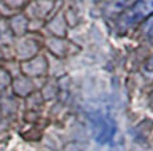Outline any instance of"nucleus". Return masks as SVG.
Instances as JSON below:
<instances>
[{
	"label": "nucleus",
	"instance_id": "f257e3e1",
	"mask_svg": "<svg viewBox=\"0 0 153 151\" xmlns=\"http://www.w3.org/2000/svg\"><path fill=\"white\" fill-rule=\"evenodd\" d=\"M92 130L96 142L101 146L109 143L116 136L117 125L113 117L104 111H97L92 115Z\"/></svg>",
	"mask_w": 153,
	"mask_h": 151
},
{
	"label": "nucleus",
	"instance_id": "f03ea898",
	"mask_svg": "<svg viewBox=\"0 0 153 151\" xmlns=\"http://www.w3.org/2000/svg\"><path fill=\"white\" fill-rule=\"evenodd\" d=\"M153 13V0H146V1H139L133 4L120 19V29L125 31L133 25L139 24L143 19H146Z\"/></svg>",
	"mask_w": 153,
	"mask_h": 151
},
{
	"label": "nucleus",
	"instance_id": "7ed1b4c3",
	"mask_svg": "<svg viewBox=\"0 0 153 151\" xmlns=\"http://www.w3.org/2000/svg\"><path fill=\"white\" fill-rule=\"evenodd\" d=\"M101 151H125L124 142H123L121 138L114 136L109 143H107V144H104V146H102Z\"/></svg>",
	"mask_w": 153,
	"mask_h": 151
},
{
	"label": "nucleus",
	"instance_id": "20e7f679",
	"mask_svg": "<svg viewBox=\"0 0 153 151\" xmlns=\"http://www.w3.org/2000/svg\"><path fill=\"white\" fill-rule=\"evenodd\" d=\"M10 81H11V78H10V76H8V73L5 70H3V69H0V89L7 88Z\"/></svg>",
	"mask_w": 153,
	"mask_h": 151
},
{
	"label": "nucleus",
	"instance_id": "39448f33",
	"mask_svg": "<svg viewBox=\"0 0 153 151\" xmlns=\"http://www.w3.org/2000/svg\"><path fill=\"white\" fill-rule=\"evenodd\" d=\"M145 69H146L148 72H153V54L148 59V61H146V64H145Z\"/></svg>",
	"mask_w": 153,
	"mask_h": 151
},
{
	"label": "nucleus",
	"instance_id": "423d86ee",
	"mask_svg": "<svg viewBox=\"0 0 153 151\" xmlns=\"http://www.w3.org/2000/svg\"><path fill=\"white\" fill-rule=\"evenodd\" d=\"M0 60H1V56H0Z\"/></svg>",
	"mask_w": 153,
	"mask_h": 151
}]
</instances>
